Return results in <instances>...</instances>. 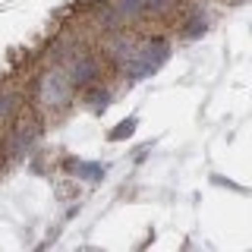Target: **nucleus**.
I'll return each mask as SVG.
<instances>
[{
    "label": "nucleus",
    "instance_id": "1",
    "mask_svg": "<svg viewBox=\"0 0 252 252\" xmlns=\"http://www.w3.org/2000/svg\"><path fill=\"white\" fill-rule=\"evenodd\" d=\"M164 60H167V44L152 41V44H145V47L139 51V60L132 63V73H136V76H148L152 69L161 66Z\"/></svg>",
    "mask_w": 252,
    "mask_h": 252
},
{
    "label": "nucleus",
    "instance_id": "2",
    "mask_svg": "<svg viewBox=\"0 0 252 252\" xmlns=\"http://www.w3.org/2000/svg\"><path fill=\"white\" fill-rule=\"evenodd\" d=\"M132 126H136V120H123L120 123V129H114V132H110V139H123V136H129V132H132Z\"/></svg>",
    "mask_w": 252,
    "mask_h": 252
}]
</instances>
